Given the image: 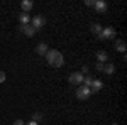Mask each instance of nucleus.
<instances>
[{
	"label": "nucleus",
	"instance_id": "f257e3e1",
	"mask_svg": "<svg viewBox=\"0 0 127 125\" xmlns=\"http://www.w3.org/2000/svg\"><path fill=\"white\" fill-rule=\"evenodd\" d=\"M46 59H48V63L53 68H61L64 64V56L59 52L58 49H49L48 54H46Z\"/></svg>",
	"mask_w": 127,
	"mask_h": 125
},
{
	"label": "nucleus",
	"instance_id": "f03ea898",
	"mask_svg": "<svg viewBox=\"0 0 127 125\" xmlns=\"http://www.w3.org/2000/svg\"><path fill=\"white\" fill-rule=\"evenodd\" d=\"M115 36H117V32H115L114 27H103L97 37L102 39V41H112V39H115Z\"/></svg>",
	"mask_w": 127,
	"mask_h": 125
},
{
	"label": "nucleus",
	"instance_id": "7ed1b4c3",
	"mask_svg": "<svg viewBox=\"0 0 127 125\" xmlns=\"http://www.w3.org/2000/svg\"><path fill=\"white\" fill-rule=\"evenodd\" d=\"M31 25L36 29V32H37V30H41L44 25H46V19H44L42 15H36L34 19H31Z\"/></svg>",
	"mask_w": 127,
	"mask_h": 125
},
{
	"label": "nucleus",
	"instance_id": "20e7f679",
	"mask_svg": "<svg viewBox=\"0 0 127 125\" xmlns=\"http://www.w3.org/2000/svg\"><path fill=\"white\" fill-rule=\"evenodd\" d=\"M92 96V93H90V90H88L87 86H78L76 88V98L78 100H88Z\"/></svg>",
	"mask_w": 127,
	"mask_h": 125
},
{
	"label": "nucleus",
	"instance_id": "39448f33",
	"mask_svg": "<svg viewBox=\"0 0 127 125\" xmlns=\"http://www.w3.org/2000/svg\"><path fill=\"white\" fill-rule=\"evenodd\" d=\"M102 88H103V81H102V79H95V78H93V81H92V85L88 86V90H90V93H92V95H95V93H98Z\"/></svg>",
	"mask_w": 127,
	"mask_h": 125
},
{
	"label": "nucleus",
	"instance_id": "423d86ee",
	"mask_svg": "<svg viewBox=\"0 0 127 125\" xmlns=\"http://www.w3.org/2000/svg\"><path fill=\"white\" fill-rule=\"evenodd\" d=\"M83 75L80 73V71H75V73H71L68 78V81L71 83V85H80V83H83Z\"/></svg>",
	"mask_w": 127,
	"mask_h": 125
},
{
	"label": "nucleus",
	"instance_id": "0eeeda50",
	"mask_svg": "<svg viewBox=\"0 0 127 125\" xmlns=\"http://www.w3.org/2000/svg\"><path fill=\"white\" fill-rule=\"evenodd\" d=\"M95 10H97L98 14H103V12H107V9H108V5H107V2L105 0H95Z\"/></svg>",
	"mask_w": 127,
	"mask_h": 125
},
{
	"label": "nucleus",
	"instance_id": "6e6552de",
	"mask_svg": "<svg viewBox=\"0 0 127 125\" xmlns=\"http://www.w3.org/2000/svg\"><path fill=\"white\" fill-rule=\"evenodd\" d=\"M20 32H22L24 36H27V37H32V36L36 34V29H34L31 24H26V25H20Z\"/></svg>",
	"mask_w": 127,
	"mask_h": 125
},
{
	"label": "nucleus",
	"instance_id": "1a4fd4ad",
	"mask_svg": "<svg viewBox=\"0 0 127 125\" xmlns=\"http://www.w3.org/2000/svg\"><path fill=\"white\" fill-rule=\"evenodd\" d=\"M48 51H49V48H48V44H44V42H41V44L36 46V54H39V56H46Z\"/></svg>",
	"mask_w": 127,
	"mask_h": 125
},
{
	"label": "nucleus",
	"instance_id": "9d476101",
	"mask_svg": "<svg viewBox=\"0 0 127 125\" xmlns=\"http://www.w3.org/2000/svg\"><path fill=\"white\" fill-rule=\"evenodd\" d=\"M20 7H22V10H24V14H27V12H31V10H32V7H34V3H32L31 0H22Z\"/></svg>",
	"mask_w": 127,
	"mask_h": 125
},
{
	"label": "nucleus",
	"instance_id": "9b49d317",
	"mask_svg": "<svg viewBox=\"0 0 127 125\" xmlns=\"http://www.w3.org/2000/svg\"><path fill=\"white\" fill-rule=\"evenodd\" d=\"M102 71H103L105 75H114V73H115V66H114L112 63H105V64H103V69H102Z\"/></svg>",
	"mask_w": 127,
	"mask_h": 125
},
{
	"label": "nucleus",
	"instance_id": "f8f14e48",
	"mask_svg": "<svg viewBox=\"0 0 127 125\" xmlns=\"http://www.w3.org/2000/svg\"><path fill=\"white\" fill-rule=\"evenodd\" d=\"M97 59H98V63L105 64V63L108 61V54L105 52V51H98V52H97Z\"/></svg>",
	"mask_w": 127,
	"mask_h": 125
},
{
	"label": "nucleus",
	"instance_id": "ddd939ff",
	"mask_svg": "<svg viewBox=\"0 0 127 125\" xmlns=\"http://www.w3.org/2000/svg\"><path fill=\"white\" fill-rule=\"evenodd\" d=\"M115 51L122 52V54H126V51H127L126 42H124V41H117V42H115Z\"/></svg>",
	"mask_w": 127,
	"mask_h": 125
},
{
	"label": "nucleus",
	"instance_id": "4468645a",
	"mask_svg": "<svg viewBox=\"0 0 127 125\" xmlns=\"http://www.w3.org/2000/svg\"><path fill=\"white\" fill-rule=\"evenodd\" d=\"M19 20H20V25H26V24H29V22H31V15L22 12V14L19 15Z\"/></svg>",
	"mask_w": 127,
	"mask_h": 125
},
{
	"label": "nucleus",
	"instance_id": "2eb2a0df",
	"mask_svg": "<svg viewBox=\"0 0 127 125\" xmlns=\"http://www.w3.org/2000/svg\"><path fill=\"white\" fill-rule=\"evenodd\" d=\"M102 29H103V27H102L100 24H92V25H90V30H92L95 36H98V34L102 32Z\"/></svg>",
	"mask_w": 127,
	"mask_h": 125
},
{
	"label": "nucleus",
	"instance_id": "dca6fc26",
	"mask_svg": "<svg viewBox=\"0 0 127 125\" xmlns=\"http://www.w3.org/2000/svg\"><path fill=\"white\" fill-rule=\"evenodd\" d=\"M92 81H93V78H92V76H85V78H83V83H85V85H83V86H90V85H92Z\"/></svg>",
	"mask_w": 127,
	"mask_h": 125
},
{
	"label": "nucleus",
	"instance_id": "f3484780",
	"mask_svg": "<svg viewBox=\"0 0 127 125\" xmlns=\"http://www.w3.org/2000/svg\"><path fill=\"white\" fill-rule=\"evenodd\" d=\"M39 120H42V115H41L39 112L32 113V122H39Z\"/></svg>",
	"mask_w": 127,
	"mask_h": 125
},
{
	"label": "nucleus",
	"instance_id": "a211bd4d",
	"mask_svg": "<svg viewBox=\"0 0 127 125\" xmlns=\"http://www.w3.org/2000/svg\"><path fill=\"white\" fill-rule=\"evenodd\" d=\"M7 79V75H5V71H0V83H3Z\"/></svg>",
	"mask_w": 127,
	"mask_h": 125
},
{
	"label": "nucleus",
	"instance_id": "6ab92c4d",
	"mask_svg": "<svg viewBox=\"0 0 127 125\" xmlns=\"http://www.w3.org/2000/svg\"><path fill=\"white\" fill-rule=\"evenodd\" d=\"M85 5L87 7H93L95 5V0H85Z\"/></svg>",
	"mask_w": 127,
	"mask_h": 125
},
{
	"label": "nucleus",
	"instance_id": "aec40b11",
	"mask_svg": "<svg viewBox=\"0 0 127 125\" xmlns=\"http://www.w3.org/2000/svg\"><path fill=\"white\" fill-rule=\"evenodd\" d=\"M80 73H81L83 76H85V75H88V66H83V68H81V71H80Z\"/></svg>",
	"mask_w": 127,
	"mask_h": 125
},
{
	"label": "nucleus",
	"instance_id": "412c9836",
	"mask_svg": "<svg viewBox=\"0 0 127 125\" xmlns=\"http://www.w3.org/2000/svg\"><path fill=\"white\" fill-rule=\"evenodd\" d=\"M12 125H26V124H24L22 120H15V122H14V124H12Z\"/></svg>",
	"mask_w": 127,
	"mask_h": 125
},
{
	"label": "nucleus",
	"instance_id": "4be33fe9",
	"mask_svg": "<svg viewBox=\"0 0 127 125\" xmlns=\"http://www.w3.org/2000/svg\"><path fill=\"white\" fill-rule=\"evenodd\" d=\"M97 69H98V71H102V69H103V64H102V63H97Z\"/></svg>",
	"mask_w": 127,
	"mask_h": 125
},
{
	"label": "nucleus",
	"instance_id": "5701e85b",
	"mask_svg": "<svg viewBox=\"0 0 127 125\" xmlns=\"http://www.w3.org/2000/svg\"><path fill=\"white\" fill-rule=\"evenodd\" d=\"M26 125H39V124H37V122H32V120H31L29 124H26Z\"/></svg>",
	"mask_w": 127,
	"mask_h": 125
},
{
	"label": "nucleus",
	"instance_id": "b1692460",
	"mask_svg": "<svg viewBox=\"0 0 127 125\" xmlns=\"http://www.w3.org/2000/svg\"><path fill=\"white\" fill-rule=\"evenodd\" d=\"M114 125H119V124H114Z\"/></svg>",
	"mask_w": 127,
	"mask_h": 125
}]
</instances>
